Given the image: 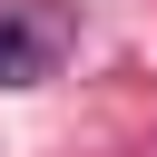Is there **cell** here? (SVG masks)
<instances>
[{"mask_svg": "<svg viewBox=\"0 0 157 157\" xmlns=\"http://www.w3.org/2000/svg\"><path fill=\"white\" fill-rule=\"evenodd\" d=\"M39 78H49V39L0 10V88H39Z\"/></svg>", "mask_w": 157, "mask_h": 157, "instance_id": "6da1fadb", "label": "cell"}]
</instances>
